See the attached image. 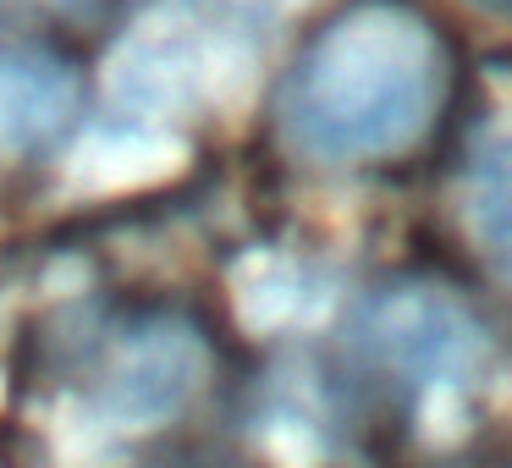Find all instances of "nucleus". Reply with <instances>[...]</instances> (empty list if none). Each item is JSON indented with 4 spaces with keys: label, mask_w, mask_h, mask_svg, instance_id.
Instances as JSON below:
<instances>
[{
    "label": "nucleus",
    "mask_w": 512,
    "mask_h": 468,
    "mask_svg": "<svg viewBox=\"0 0 512 468\" xmlns=\"http://www.w3.org/2000/svg\"><path fill=\"white\" fill-rule=\"evenodd\" d=\"M446 94V50L402 0H358L325 23L287 72L281 127L314 160H391L430 133Z\"/></svg>",
    "instance_id": "f257e3e1"
},
{
    "label": "nucleus",
    "mask_w": 512,
    "mask_h": 468,
    "mask_svg": "<svg viewBox=\"0 0 512 468\" xmlns=\"http://www.w3.org/2000/svg\"><path fill=\"white\" fill-rule=\"evenodd\" d=\"M364 342L391 375L408 380V391L424 402V419H446L463 408L468 380L485 353L479 325L441 287L386 292L364 320Z\"/></svg>",
    "instance_id": "f03ea898"
},
{
    "label": "nucleus",
    "mask_w": 512,
    "mask_h": 468,
    "mask_svg": "<svg viewBox=\"0 0 512 468\" xmlns=\"http://www.w3.org/2000/svg\"><path fill=\"white\" fill-rule=\"evenodd\" d=\"M204 369H210V353L193 325L149 320L111 353L94 408H100V419H111V430H155L188 408Z\"/></svg>",
    "instance_id": "7ed1b4c3"
},
{
    "label": "nucleus",
    "mask_w": 512,
    "mask_h": 468,
    "mask_svg": "<svg viewBox=\"0 0 512 468\" xmlns=\"http://www.w3.org/2000/svg\"><path fill=\"white\" fill-rule=\"evenodd\" d=\"M78 116V78L45 45H0V149H45Z\"/></svg>",
    "instance_id": "20e7f679"
},
{
    "label": "nucleus",
    "mask_w": 512,
    "mask_h": 468,
    "mask_svg": "<svg viewBox=\"0 0 512 468\" xmlns=\"http://www.w3.org/2000/svg\"><path fill=\"white\" fill-rule=\"evenodd\" d=\"M463 210H468L474 243L485 248L490 265L512 281V138L507 144H490L485 155H474Z\"/></svg>",
    "instance_id": "39448f33"
},
{
    "label": "nucleus",
    "mask_w": 512,
    "mask_h": 468,
    "mask_svg": "<svg viewBox=\"0 0 512 468\" xmlns=\"http://www.w3.org/2000/svg\"><path fill=\"white\" fill-rule=\"evenodd\" d=\"M39 6H94V0H39Z\"/></svg>",
    "instance_id": "423d86ee"
}]
</instances>
